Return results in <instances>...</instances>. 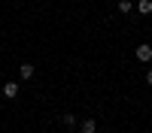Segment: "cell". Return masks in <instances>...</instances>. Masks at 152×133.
Returning a JSON list of instances; mask_svg holds the SVG:
<instances>
[{
	"instance_id": "4",
	"label": "cell",
	"mask_w": 152,
	"mask_h": 133,
	"mask_svg": "<svg viewBox=\"0 0 152 133\" xmlns=\"http://www.w3.org/2000/svg\"><path fill=\"white\" fill-rule=\"evenodd\" d=\"M34 73H37L34 64H21V67H18V76H21V79H34Z\"/></svg>"
},
{
	"instance_id": "1",
	"label": "cell",
	"mask_w": 152,
	"mask_h": 133,
	"mask_svg": "<svg viewBox=\"0 0 152 133\" xmlns=\"http://www.w3.org/2000/svg\"><path fill=\"white\" fill-rule=\"evenodd\" d=\"M134 58L140 60V64H149V60H152V45L149 42H140V45L134 48Z\"/></svg>"
},
{
	"instance_id": "6",
	"label": "cell",
	"mask_w": 152,
	"mask_h": 133,
	"mask_svg": "<svg viewBox=\"0 0 152 133\" xmlns=\"http://www.w3.org/2000/svg\"><path fill=\"white\" fill-rule=\"evenodd\" d=\"M131 9H134V3H131V0H119V12H122V15H128Z\"/></svg>"
},
{
	"instance_id": "3",
	"label": "cell",
	"mask_w": 152,
	"mask_h": 133,
	"mask_svg": "<svg viewBox=\"0 0 152 133\" xmlns=\"http://www.w3.org/2000/svg\"><path fill=\"white\" fill-rule=\"evenodd\" d=\"M134 9L140 12V15H152V0H137Z\"/></svg>"
},
{
	"instance_id": "5",
	"label": "cell",
	"mask_w": 152,
	"mask_h": 133,
	"mask_svg": "<svg viewBox=\"0 0 152 133\" xmlns=\"http://www.w3.org/2000/svg\"><path fill=\"white\" fill-rule=\"evenodd\" d=\"M3 94H6L9 100H12V97L18 94V82H6V85H3Z\"/></svg>"
},
{
	"instance_id": "2",
	"label": "cell",
	"mask_w": 152,
	"mask_h": 133,
	"mask_svg": "<svg viewBox=\"0 0 152 133\" xmlns=\"http://www.w3.org/2000/svg\"><path fill=\"white\" fill-rule=\"evenodd\" d=\"M79 133H97V121H94V118L79 121Z\"/></svg>"
},
{
	"instance_id": "7",
	"label": "cell",
	"mask_w": 152,
	"mask_h": 133,
	"mask_svg": "<svg viewBox=\"0 0 152 133\" xmlns=\"http://www.w3.org/2000/svg\"><path fill=\"white\" fill-rule=\"evenodd\" d=\"M64 124H67V127H79V121H76L73 115H64Z\"/></svg>"
},
{
	"instance_id": "8",
	"label": "cell",
	"mask_w": 152,
	"mask_h": 133,
	"mask_svg": "<svg viewBox=\"0 0 152 133\" xmlns=\"http://www.w3.org/2000/svg\"><path fill=\"white\" fill-rule=\"evenodd\" d=\"M146 85H149V88H152V70L146 73Z\"/></svg>"
}]
</instances>
